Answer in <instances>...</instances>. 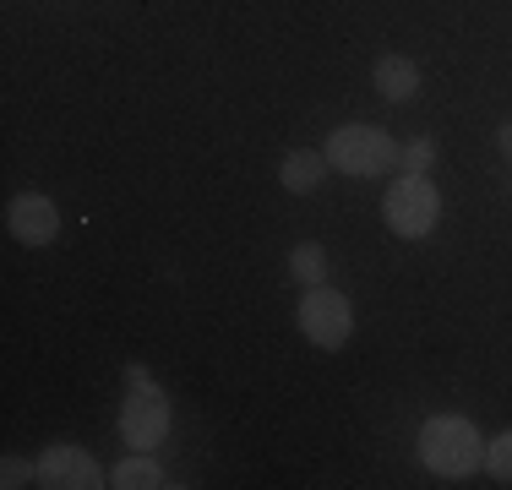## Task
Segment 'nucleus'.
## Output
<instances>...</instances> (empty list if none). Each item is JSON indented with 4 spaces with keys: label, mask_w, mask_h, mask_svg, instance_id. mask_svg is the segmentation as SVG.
I'll return each instance as SVG.
<instances>
[{
    "label": "nucleus",
    "mask_w": 512,
    "mask_h": 490,
    "mask_svg": "<svg viewBox=\"0 0 512 490\" xmlns=\"http://www.w3.org/2000/svg\"><path fill=\"white\" fill-rule=\"evenodd\" d=\"M420 463L442 480H469L474 469H485V441L474 431L469 414H431L420 425V441H414Z\"/></svg>",
    "instance_id": "obj_1"
},
{
    "label": "nucleus",
    "mask_w": 512,
    "mask_h": 490,
    "mask_svg": "<svg viewBox=\"0 0 512 490\" xmlns=\"http://www.w3.org/2000/svg\"><path fill=\"white\" fill-rule=\"evenodd\" d=\"M322 153L338 175H355V180H376V175H387V169H398V142L376 126H360V120L355 126H338Z\"/></svg>",
    "instance_id": "obj_2"
},
{
    "label": "nucleus",
    "mask_w": 512,
    "mask_h": 490,
    "mask_svg": "<svg viewBox=\"0 0 512 490\" xmlns=\"http://www.w3.org/2000/svg\"><path fill=\"white\" fill-rule=\"evenodd\" d=\"M436 218H442V196L425 175H398L387 186V229L398 240H425L436 229Z\"/></svg>",
    "instance_id": "obj_3"
},
{
    "label": "nucleus",
    "mask_w": 512,
    "mask_h": 490,
    "mask_svg": "<svg viewBox=\"0 0 512 490\" xmlns=\"http://www.w3.org/2000/svg\"><path fill=\"white\" fill-rule=\"evenodd\" d=\"M295 322H300V333H306L316 349H344L349 333H355V305H349L338 289L316 284V289H306Z\"/></svg>",
    "instance_id": "obj_4"
},
{
    "label": "nucleus",
    "mask_w": 512,
    "mask_h": 490,
    "mask_svg": "<svg viewBox=\"0 0 512 490\" xmlns=\"http://www.w3.org/2000/svg\"><path fill=\"white\" fill-rule=\"evenodd\" d=\"M164 436H169V398H164V387H137L126 403H120V441H126L131 452H153V447H164Z\"/></svg>",
    "instance_id": "obj_5"
},
{
    "label": "nucleus",
    "mask_w": 512,
    "mask_h": 490,
    "mask_svg": "<svg viewBox=\"0 0 512 490\" xmlns=\"http://www.w3.org/2000/svg\"><path fill=\"white\" fill-rule=\"evenodd\" d=\"M39 485L44 490H99V485H109L104 480V469L93 463V452H82V447H50L39 458Z\"/></svg>",
    "instance_id": "obj_6"
},
{
    "label": "nucleus",
    "mask_w": 512,
    "mask_h": 490,
    "mask_svg": "<svg viewBox=\"0 0 512 490\" xmlns=\"http://www.w3.org/2000/svg\"><path fill=\"white\" fill-rule=\"evenodd\" d=\"M6 229H11V240H22V245H50L60 235V207L39 191H22V196H11V207H6Z\"/></svg>",
    "instance_id": "obj_7"
},
{
    "label": "nucleus",
    "mask_w": 512,
    "mask_h": 490,
    "mask_svg": "<svg viewBox=\"0 0 512 490\" xmlns=\"http://www.w3.org/2000/svg\"><path fill=\"white\" fill-rule=\"evenodd\" d=\"M371 77H376V93H382L387 104H409V98L420 93V66H414L409 55H382Z\"/></svg>",
    "instance_id": "obj_8"
},
{
    "label": "nucleus",
    "mask_w": 512,
    "mask_h": 490,
    "mask_svg": "<svg viewBox=\"0 0 512 490\" xmlns=\"http://www.w3.org/2000/svg\"><path fill=\"white\" fill-rule=\"evenodd\" d=\"M327 153H316V147H295V153L278 164V180H284V191H295V196H311L316 186H322V175H327Z\"/></svg>",
    "instance_id": "obj_9"
},
{
    "label": "nucleus",
    "mask_w": 512,
    "mask_h": 490,
    "mask_svg": "<svg viewBox=\"0 0 512 490\" xmlns=\"http://www.w3.org/2000/svg\"><path fill=\"white\" fill-rule=\"evenodd\" d=\"M109 485L115 490H158L164 485V469L153 463V452H131V458H120L109 469Z\"/></svg>",
    "instance_id": "obj_10"
},
{
    "label": "nucleus",
    "mask_w": 512,
    "mask_h": 490,
    "mask_svg": "<svg viewBox=\"0 0 512 490\" xmlns=\"http://www.w3.org/2000/svg\"><path fill=\"white\" fill-rule=\"evenodd\" d=\"M289 273L300 278L306 289H316V284H327V251L316 240H300L295 251H289Z\"/></svg>",
    "instance_id": "obj_11"
},
{
    "label": "nucleus",
    "mask_w": 512,
    "mask_h": 490,
    "mask_svg": "<svg viewBox=\"0 0 512 490\" xmlns=\"http://www.w3.org/2000/svg\"><path fill=\"white\" fill-rule=\"evenodd\" d=\"M485 474H491V480H502V485H512V431L485 441Z\"/></svg>",
    "instance_id": "obj_12"
},
{
    "label": "nucleus",
    "mask_w": 512,
    "mask_h": 490,
    "mask_svg": "<svg viewBox=\"0 0 512 490\" xmlns=\"http://www.w3.org/2000/svg\"><path fill=\"white\" fill-rule=\"evenodd\" d=\"M431 164H436V142L431 137H414V142L398 147V169H404V175H425Z\"/></svg>",
    "instance_id": "obj_13"
},
{
    "label": "nucleus",
    "mask_w": 512,
    "mask_h": 490,
    "mask_svg": "<svg viewBox=\"0 0 512 490\" xmlns=\"http://www.w3.org/2000/svg\"><path fill=\"white\" fill-rule=\"evenodd\" d=\"M0 485H6V490H17V485H39V463H28V458H6V463H0Z\"/></svg>",
    "instance_id": "obj_14"
},
{
    "label": "nucleus",
    "mask_w": 512,
    "mask_h": 490,
    "mask_svg": "<svg viewBox=\"0 0 512 490\" xmlns=\"http://www.w3.org/2000/svg\"><path fill=\"white\" fill-rule=\"evenodd\" d=\"M126 382H131V387H153L148 365H137V360H131V365H126Z\"/></svg>",
    "instance_id": "obj_15"
},
{
    "label": "nucleus",
    "mask_w": 512,
    "mask_h": 490,
    "mask_svg": "<svg viewBox=\"0 0 512 490\" xmlns=\"http://www.w3.org/2000/svg\"><path fill=\"white\" fill-rule=\"evenodd\" d=\"M496 142H502V153H512V126H502V137H496Z\"/></svg>",
    "instance_id": "obj_16"
}]
</instances>
